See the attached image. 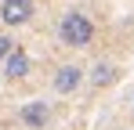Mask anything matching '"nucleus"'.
<instances>
[{
	"label": "nucleus",
	"instance_id": "3",
	"mask_svg": "<svg viewBox=\"0 0 134 130\" xmlns=\"http://www.w3.org/2000/svg\"><path fill=\"white\" fill-rule=\"evenodd\" d=\"M18 116H22V123H25L29 130H44L47 119H51V108H47L44 101H29V105H22Z\"/></svg>",
	"mask_w": 134,
	"mask_h": 130
},
{
	"label": "nucleus",
	"instance_id": "4",
	"mask_svg": "<svg viewBox=\"0 0 134 130\" xmlns=\"http://www.w3.org/2000/svg\"><path fill=\"white\" fill-rule=\"evenodd\" d=\"M80 80H83V69H80V65H62V69L54 72V90H58V94H72V90L80 87Z\"/></svg>",
	"mask_w": 134,
	"mask_h": 130
},
{
	"label": "nucleus",
	"instance_id": "2",
	"mask_svg": "<svg viewBox=\"0 0 134 130\" xmlns=\"http://www.w3.org/2000/svg\"><path fill=\"white\" fill-rule=\"evenodd\" d=\"M33 15H36L33 0H4V4H0V18H4V25H25Z\"/></svg>",
	"mask_w": 134,
	"mask_h": 130
},
{
	"label": "nucleus",
	"instance_id": "7",
	"mask_svg": "<svg viewBox=\"0 0 134 130\" xmlns=\"http://www.w3.org/2000/svg\"><path fill=\"white\" fill-rule=\"evenodd\" d=\"M11 47H15V40H11V36H0V62L7 58V51H11Z\"/></svg>",
	"mask_w": 134,
	"mask_h": 130
},
{
	"label": "nucleus",
	"instance_id": "5",
	"mask_svg": "<svg viewBox=\"0 0 134 130\" xmlns=\"http://www.w3.org/2000/svg\"><path fill=\"white\" fill-rule=\"evenodd\" d=\"M4 72H7L11 80L29 76V54H25L22 47H11V51H7V58H4Z\"/></svg>",
	"mask_w": 134,
	"mask_h": 130
},
{
	"label": "nucleus",
	"instance_id": "1",
	"mask_svg": "<svg viewBox=\"0 0 134 130\" xmlns=\"http://www.w3.org/2000/svg\"><path fill=\"white\" fill-rule=\"evenodd\" d=\"M58 40L65 43V47H91V40H94V25H91L80 11H69L65 18L58 22Z\"/></svg>",
	"mask_w": 134,
	"mask_h": 130
},
{
	"label": "nucleus",
	"instance_id": "6",
	"mask_svg": "<svg viewBox=\"0 0 134 130\" xmlns=\"http://www.w3.org/2000/svg\"><path fill=\"white\" fill-rule=\"evenodd\" d=\"M112 80H116V69H112L109 62H98L94 69H91V83L94 87H109Z\"/></svg>",
	"mask_w": 134,
	"mask_h": 130
}]
</instances>
